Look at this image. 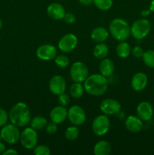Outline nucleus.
<instances>
[{
	"mask_svg": "<svg viewBox=\"0 0 154 155\" xmlns=\"http://www.w3.org/2000/svg\"><path fill=\"white\" fill-rule=\"evenodd\" d=\"M84 88L89 95L101 96L107 92L108 81L107 77L101 74H92L85 80Z\"/></svg>",
	"mask_w": 154,
	"mask_h": 155,
	"instance_id": "nucleus-1",
	"label": "nucleus"
},
{
	"mask_svg": "<svg viewBox=\"0 0 154 155\" xmlns=\"http://www.w3.org/2000/svg\"><path fill=\"white\" fill-rule=\"evenodd\" d=\"M149 10L154 12V0H151L150 5H149Z\"/></svg>",
	"mask_w": 154,
	"mask_h": 155,
	"instance_id": "nucleus-40",
	"label": "nucleus"
},
{
	"mask_svg": "<svg viewBox=\"0 0 154 155\" xmlns=\"http://www.w3.org/2000/svg\"><path fill=\"white\" fill-rule=\"evenodd\" d=\"M20 142L21 145L26 149H33L38 142V135L36 130L32 127L26 128L21 133Z\"/></svg>",
	"mask_w": 154,
	"mask_h": 155,
	"instance_id": "nucleus-6",
	"label": "nucleus"
},
{
	"mask_svg": "<svg viewBox=\"0 0 154 155\" xmlns=\"http://www.w3.org/2000/svg\"><path fill=\"white\" fill-rule=\"evenodd\" d=\"M2 21L1 19H0V30L2 29Z\"/></svg>",
	"mask_w": 154,
	"mask_h": 155,
	"instance_id": "nucleus-41",
	"label": "nucleus"
},
{
	"mask_svg": "<svg viewBox=\"0 0 154 155\" xmlns=\"http://www.w3.org/2000/svg\"><path fill=\"white\" fill-rule=\"evenodd\" d=\"M63 19L64 20V21L66 23V24H72L75 22V15H74L72 13H70V12L65 13Z\"/></svg>",
	"mask_w": 154,
	"mask_h": 155,
	"instance_id": "nucleus-34",
	"label": "nucleus"
},
{
	"mask_svg": "<svg viewBox=\"0 0 154 155\" xmlns=\"http://www.w3.org/2000/svg\"><path fill=\"white\" fill-rule=\"evenodd\" d=\"M80 2V4H82V5H90L91 4H92L94 2V0H79Z\"/></svg>",
	"mask_w": 154,
	"mask_h": 155,
	"instance_id": "nucleus-37",
	"label": "nucleus"
},
{
	"mask_svg": "<svg viewBox=\"0 0 154 155\" xmlns=\"http://www.w3.org/2000/svg\"><path fill=\"white\" fill-rule=\"evenodd\" d=\"M71 79L75 83H82L88 77V69L84 63L76 61L73 63L70 68Z\"/></svg>",
	"mask_w": 154,
	"mask_h": 155,
	"instance_id": "nucleus-7",
	"label": "nucleus"
},
{
	"mask_svg": "<svg viewBox=\"0 0 154 155\" xmlns=\"http://www.w3.org/2000/svg\"><path fill=\"white\" fill-rule=\"evenodd\" d=\"M131 52V46L125 41H121L116 47V53L119 58H125L128 57Z\"/></svg>",
	"mask_w": 154,
	"mask_h": 155,
	"instance_id": "nucleus-23",
	"label": "nucleus"
},
{
	"mask_svg": "<svg viewBox=\"0 0 154 155\" xmlns=\"http://www.w3.org/2000/svg\"><path fill=\"white\" fill-rule=\"evenodd\" d=\"M67 117L69 122L75 126H80L85 123L86 115L85 110L79 105H73L69 109Z\"/></svg>",
	"mask_w": 154,
	"mask_h": 155,
	"instance_id": "nucleus-9",
	"label": "nucleus"
},
{
	"mask_svg": "<svg viewBox=\"0 0 154 155\" xmlns=\"http://www.w3.org/2000/svg\"><path fill=\"white\" fill-rule=\"evenodd\" d=\"M150 12L151 11L149 10V9H145V10H143L141 12V16L143 17V18H146V17L149 16Z\"/></svg>",
	"mask_w": 154,
	"mask_h": 155,
	"instance_id": "nucleus-38",
	"label": "nucleus"
},
{
	"mask_svg": "<svg viewBox=\"0 0 154 155\" xmlns=\"http://www.w3.org/2000/svg\"><path fill=\"white\" fill-rule=\"evenodd\" d=\"M109 36V32L106 28L103 27H98L94 29L91 33L92 40L98 43L105 42Z\"/></svg>",
	"mask_w": 154,
	"mask_h": 155,
	"instance_id": "nucleus-20",
	"label": "nucleus"
},
{
	"mask_svg": "<svg viewBox=\"0 0 154 155\" xmlns=\"http://www.w3.org/2000/svg\"><path fill=\"white\" fill-rule=\"evenodd\" d=\"M94 4L98 9L101 11H107L113 6V0H94Z\"/></svg>",
	"mask_w": 154,
	"mask_h": 155,
	"instance_id": "nucleus-27",
	"label": "nucleus"
},
{
	"mask_svg": "<svg viewBox=\"0 0 154 155\" xmlns=\"http://www.w3.org/2000/svg\"><path fill=\"white\" fill-rule=\"evenodd\" d=\"M5 150V145L2 142H0V154H2Z\"/></svg>",
	"mask_w": 154,
	"mask_h": 155,
	"instance_id": "nucleus-39",
	"label": "nucleus"
},
{
	"mask_svg": "<svg viewBox=\"0 0 154 155\" xmlns=\"http://www.w3.org/2000/svg\"><path fill=\"white\" fill-rule=\"evenodd\" d=\"M109 29L112 36L119 42L126 40L131 34V27L129 24L122 18L113 19L110 22Z\"/></svg>",
	"mask_w": 154,
	"mask_h": 155,
	"instance_id": "nucleus-3",
	"label": "nucleus"
},
{
	"mask_svg": "<svg viewBox=\"0 0 154 155\" xmlns=\"http://www.w3.org/2000/svg\"><path fill=\"white\" fill-rule=\"evenodd\" d=\"M79 131L75 126L69 127L65 131V137L69 141H74L78 138Z\"/></svg>",
	"mask_w": 154,
	"mask_h": 155,
	"instance_id": "nucleus-28",
	"label": "nucleus"
},
{
	"mask_svg": "<svg viewBox=\"0 0 154 155\" xmlns=\"http://www.w3.org/2000/svg\"><path fill=\"white\" fill-rule=\"evenodd\" d=\"M54 62L57 67L60 68H65L69 64V60L67 56L64 54H60L56 56L54 58Z\"/></svg>",
	"mask_w": 154,
	"mask_h": 155,
	"instance_id": "nucleus-29",
	"label": "nucleus"
},
{
	"mask_svg": "<svg viewBox=\"0 0 154 155\" xmlns=\"http://www.w3.org/2000/svg\"><path fill=\"white\" fill-rule=\"evenodd\" d=\"M143 63L147 67L151 68H154V50L149 49L144 51L143 55Z\"/></svg>",
	"mask_w": 154,
	"mask_h": 155,
	"instance_id": "nucleus-26",
	"label": "nucleus"
},
{
	"mask_svg": "<svg viewBox=\"0 0 154 155\" xmlns=\"http://www.w3.org/2000/svg\"><path fill=\"white\" fill-rule=\"evenodd\" d=\"M69 101H70V98L67 94H65L63 92L58 95V103L60 104V105L66 107L69 104Z\"/></svg>",
	"mask_w": 154,
	"mask_h": 155,
	"instance_id": "nucleus-31",
	"label": "nucleus"
},
{
	"mask_svg": "<svg viewBox=\"0 0 154 155\" xmlns=\"http://www.w3.org/2000/svg\"><path fill=\"white\" fill-rule=\"evenodd\" d=\"M57 124L55 123L52 122L48 124L46 126V132L49 135H54L57 133Z\"/></svg>",
	"mask_w": 154,
	"mask_h": 155,
	"instance_id": "nucleus-33",
	"label": "nucleus"
},
{
	"mask_svg": "<svg viewBox=\"0 0 154 155\" xmlns=\"http://www.w3.org/2000/svg\"><path fill=\"white\" fill-rule=\"evenodd\" d=\"M68 111L63 106H56L50 113V119L52 122L57 124H62L67 117Z\"/></svg>",
	"mask_w": 154,
	"mask_h": 155,
	"instance_id": "nucleus-16",
	"label": "nucleus"
},
{
	"mask_svg": "<svg viewBox=\"0 0 154 155\" xmlns=\"http://www.w3.org/2000/svg\"><path fill=\"white\" fill-rule=\"evenodd\" d=\"M78 43L77 36L73 33H67L62 36L58 42V48L63 52H70L76 47Z\"/></svg>",
	"mask_w": 154,
	"mask_h": 155,
	"instance_id": "nucleus-10",
	"label": "nucleus"
},
{
	"mask_svg": "<svg viewBox=\"0 0 154 155\" xmlns=\"http://www.w3.org/2000/svg\"><path fill=\"white\" fill-rule=\"evenodd\" d=\"M115 65L113 61L109 58H104L101 60L99 65V70L101 75L105 77H110L113 74Z\"/></svg>",
	"mask_w": 154,
	"mask_h": 155,
	"instance_id": "nucleus-19",
	"label": "nucleus"
},
{
	"mask_svg": "<svg viewBox=\"0 0 154 155\" xmlns=\"http://www.w3.org/2000/svg\"><path fill=\"white\" fill-rule=\"evenodd\" d=\"M33 153L36 155H50L51 150L46 145H38L33 148Z\"/></svg>",
	"mask_w": 154,
	"mask_h": 155,
	"instance_id": "nucleus-30",
	"label": "nucleus"
},
{
	"mask_svg": "<svg viewBox=\"0 0 154 155\" xmlns=\"http://www.w3.org/2000/svg\"><path fill=\"white\" fill-rule=\"evenodd\" d=\"M131 53H132V54L135 58H140L143 57L144 51H143V49L140 46H135L133 48L132 51H131Z\"/></svg>",
	"mask_w": 154,
	"mask_h": 155,
	"instance_id": "nucleus-35",
	"label": "nucleus"
},
{
	"mask_svg": "<svg viewBox=\"0 0 154 155\" xmlns=\"http://www.w3.org/2000/svg\"><path fill=\"white\" fill-rule=\"evenodd\" d=\"M47 121L46 118L42 116H36L32 119L30 124H31V127L36 130H42L44 127L47 126Z\"/></svg>",
	"mask_w": 154,
	"mask_h": 155,
	"instance_id": "nucleus-25",
	"label": "nucleus"
},
{
	"mask_svg": "<svg viewBox=\"0 0 154 155\" xmlns=\"http://www.w3.org/2000/svg\"><path fill=\"white\" fill-rule=\"evenodd\" d=\"M111 152V146L107 141H99L94 147V154L95 155H109Z\"/></svg>",
	"mask_w": 154,
	"mask_h": 155,
	"instance_id": "nucleus-21",
	"label": "nucleus"
},
{
	"mask_svg": "<svg viewBox=\"0 0 154 155\" xmlns=\"http://www.w3.org/2000/svg\"><path fill=\"white\" fill-rule=\"evenodd\" d=\"M148 79L144 73L139 72L134 74L131 79V85L134 91L140 92L143 90L147 85Z\"/></svg>",
	"mask_w": 154,
	"mask_h": 155,
	"instance_id": "nucleus-15",
	"label": "nucleus"
},
{
	"mask_svg": "<svg viewBox=\"0 0 154 155\" xmlns=\"http://www.w3.org/2000/svg\"><path fill=\"white\" fill-rule=\"evenodd\" d=\"M65 9L62 5L54 2L50 4L47 8V14L54 20L63 19L65 15Z\"/></svg>",
	"mask_w": 154,
	"mask_h": 155,
	"instance_id": "nucleus-18",
	"label": "nucleus"
},
{
	"mask_svg": "<svg viewBox=\"0 0 154 155\" xmlns=\"http://www.w3.org/2000/svg\"><path fill=\"white\" fill-rule=\"evenodd\" d=\"M100 109L106 115H116L120 113L121 104L116 100L107 98L101 103Z\"/></svg>",
	"mask_w": 154,
	"mask_h": 155,
	"instance_id": "nucleus-11",
	"label": "nucleus"
},
{
	"mask_svg": "<svg viewBox=\"0 0 154 155\" xmlns=\"http://www.w3.org/2000/svg\"><path fill=\"white\" fill-rule=\"evenodd\" d=\"M137 117L143 121H148L152 118L153 109L152 105L147 101H142L137 107Z\"/></svg>",
	"mask_w": 154,
	"mask_h": 155,
	"instance_id": "nucleus-14",
	"label": "nucleus"
},
{
	"mask_svg": "<svg viewBox=\"0 0 154 155\" xmlns=\"http://www.w3.org/2000/svg\"><path fill=\"white\" fill-rule=\"evenodd\" d=\"M11 123L18 127L27 126L30 122V111L24 102H18L12 107L8 114Z\"/></svg>",
	"mask_w": 154,
	"mask_h": 155,
	"instance_id": "nucleus-2",
	"label": "nucleus"
},
{
	"mask_svg": "<svg viewBox=\"0 0 154 155\" xmlns=\"http://www.w3.org/2000/svg\"><path fill=\"white\" fill-rule=\"evenodd\" d=\"M85 88L81 83H75L69 88V93L71 96L75 98H81L84 94Z\"/></svg>",
	"mask_w": 154,
	"mask_h": 155,
	"instance_id": "nucleus-24",
	"label": "nucleus"
},
{
	"mask_svg": "<svg viewBox=\"0 0 154 155\" xmlns=\"http://www.w3.org/2000/svg\"><path fill=\"white\" fill-rule=\"evenodd\" d=\"M149 21L145 18L138 19L133 23L131 27V34L136 39H142L146 37L150 31Z\"/></svg>",
	"mask_w": 154,
	"mask_h": 155,
	"instance_id": "nucleus-4",
	"label": "nucleus"
},
{
	"mask_svg": "<svg viewBox=\"0 0 154 155\" xmlns=\"http://www.w3.org/2000/svg\"><path fill=\"white\" fill-rule=\"evenodd\" d=\"M2 154L3 155H16V154H18V152L17 151H15L14 149H8V150H5Z\"/></svg>",
	"mask_w": 154,
	"mask_h": 155,
	"instance_id": "nucleus-36",
	"label": "nucleus"
},
{
	"mask_svg": "<svg viewBox=\"0 0 154 155\" xmlns=\"http://www.w3.org/2000/svg\"><path fill=\"white\" fill-rule=\"evenodd\" d=\"M36 56L42 61H51L57 56V49L53 45H42L36 50Z\"/></svg>",
	"mask_w": 154,
	"mask_h": 155,
	"instance_id": "nucleus-12",
	"label": "nucleus"
},
{
	"mask_svg": "<svg viewBox=\"0 0 154 155\" xmlns=\"http://www.w3.org/2000/svg\"><path fill=\"white\" fill-rule=\"evenodd\" d=\"M1 139H3L7 143L14 145L20 140V133L18 127L14 125L13 124H5L3 126L0 133Z\"/></svg>",
	"mask_w": 154,
	"mask_h": 155,
	"instance_id": "nucleus-5",
	"label": "nucleus"
},
{
	"mask_svg": "<svg viewBox=\"0 0 154 155\" xmlns=\"http://www.w3.org/2000/svg\"><path fill=\"white\" fill-rule=\"evenodd\" d=\"M125 125L128 131L133 133H137L141 131L143 128V120L138 117L131 115L126 118Z\"/></svg>",
	"mask_w": 154,
	"mask_h": 155,
	"instance_id": "nucleus-17",
	"label": "nucleus"
},
{
	"mask_svg": "<svg viewBox=\"0 0 154 155\" xmlns=\"http://www.w3.org/2000/svg\"><path fill=\"white\" fill-rule=\"evenodd\" d=\"M66 80L62 76L56 75L51 79L49 82V89L54 95H59L66 90Z\"/></svg>",
	"mask_w": 154,
	"mask_h": 155,
	"instance_id": "nucleus-13",
	"label": "nucleus"
},
{
	"mask_svg": "<svg viewBox=\"0 0 154 155\" xmlns=\"http://www.w3.org/2000/svg\"><path fill=\"white\" fill-rule=\"evenodd\" d=\"M109 53V48L106 44L103 43H98V45H95L93 50V54L96 58L102 60V59L105 58Z\"/></svg>",
	"mask_w": 154,
	"mask_h": 155,
	"instance_id": "nucleus-22",
	"label": "nucleus"
},
{
	"mask_svg": "<svg viewBox=\"0 0 154 155\" xmlns=\"http://www.w3.org/2000/svg\"><path fill=\"white\" fill-rule=\"evenodd\" d=\"M9 120V116L7 111L5 109L0 108V127H2L7 124L8 120Z\"/></svg>",
	"mask_w": 154,
	"mask_h": 155,
	"instance_id": "nucleus-32",
	"label": "nucleus"
},
{
	"mask_svg": "<svg viewBox=\"0 0 154 155\" xmlns=\"http://www.w3.org/2000/svg\"><path fill=\"white\" fill-rule=\"evenodd\" d=\"M110 127V121L107 115H99L92 122V130L97 136H104L108 133Z\"/></svg>",
	"mask_w": 154,
	"mask_h": 155,
	"instance_id": "nucleus-8",
	"label": "nucleus"
}]
</instances>
